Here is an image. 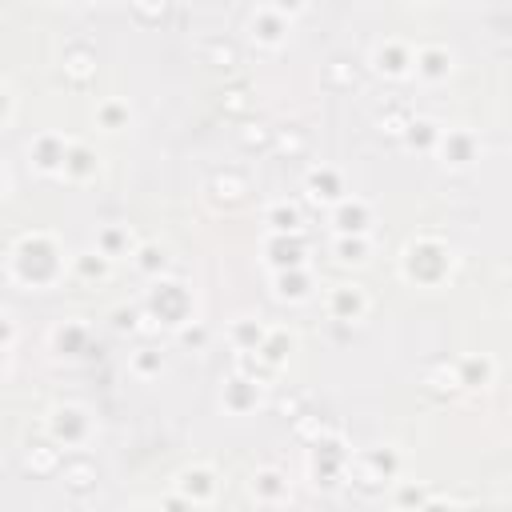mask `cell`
<instances>
[{"label": "cell", "mask_w": 512, "mask_h": 512, "mask_svg": "<svg viewBox=\"0 0 512 512\" xmlns=\"http://www.w3.org/2000/svg\"><path fill=\"white\" fill-rule=\"evenodd\" d=\"M324 308H328V316H332V320H340V324H360V320L368 316L372 300H368L364 284H352V280H344V284H332V288H328V296H324Z\"/></svg>", "instance_id": "9a60e30c"}, {"label": "cell", "mask_w": 512, "mask_h": 512, "mask_svg": "<svg viewBox=\"0 0 512 512\" xmlns=\"http://www.w3.org/2000/svg\"><path fill=\"white\" fill-rule=\"evenodd\" d=\"M268 324L260 320V316H236L232 324H228V344L236 348V356H252V352H260V344L268 340Z\"/></svg>", "instance_id": "603a6c76"}, {"label": "cell", "mask_w": 512, "mask_h": 512, "mask_svg": "<svg viewBox=\"0 0 512 512\" xmlns=\"http://www.w3.org/2000/svg\"><path fill=\"white\" fill-rule=\"evenodd\" d=\"M248 496H252L256 504H264V508L288 504V500H292V480H288L284 468L264 464V468H256V472L248 476Z\"/></svg>", "instance_id": "ac0fdd59"}, {"label": "cell", "mask_w": 512, "mask_h": 512, "mask_svg": "<svg viewBox=\"0 0 512 512\" xmlns=\"http://www.w3.org/2000/svg\"><path fill=\"white\" fill-rule=\"evenodd\" d=\"M96 172H100V156H96V148L84 144V140H72L60 180H68V184H88V180H96Z\"/></svg>", "instance_id": "d4e9b609"}, {"label": "cell", "mask_w": 512, "mask_h": 512, "mask_svg": "<svg viewBox=\"0 0 512 512\" xmlns=\"http://www.w3.org/2000/svg\"><path fill=\"white\" fill-rule=\"evenodd\" d=\"M348 468H352V452L340 432L324 428L308 440V476L316 488H336L340 480H348Z\"/></svg>", "instance_id": "277c9868"}, {"label": "cell", "mask_w": 512, "mask_h": 512, "mask_svg": "<svg viewBox=\"0 0 512 512\" xmlns=\"http://www.w3.org/2000/svg\"><path fill=\"white\" fill-rule=\"evenodd\" d=\"M140 312H144V320H156V324L180 332L184 324L196 320V300H192V288H188V284L164 276V280H156V284L144 292Z\"/></svg>", "instance_id": "3957f363"}, {"label": "cell", "mask_w": 512, "mask_h": 512, "mask_svg": "<svg viewBox=\"0 0 512 512\" xmlns=\"http://www.w3.org/2000/svg\"><path fill=\"white\" fill-rule=\"evenodd\" d=\"M392 512H408V508H392Z\"/></svg>", "instance_id": "681fc988"}, {"label": "cell", "mask_w": 512, "mask_h": 512, "mask_svg": "<svg viewBox=\"0 0 512 512\" xmlns=\"http://www.w3.org/2000/svg\"><path fill=\"white\" fill-rule=\"evenodd\" d=\"M300 12H304L300 4H256V8L248 12V20H244V32H248V40H252L256 48L276 52V48L288 44L292 20H296Z\"/></svg>", "instance_id": "5b68a950"}, {"label": "cell", "mask_w": 512, "mask_h": 512, "mask_svg": "<svg viewBox=\"0 0 512 512\" xmlns=\"http://www.w3.org/2000/svg\"><path fill=\"white\" fill-rule=\"evenodd\" d=\"M264 228L276 232V236H292V232H304V208L296 200H272L264 208Z\"/></svg>", "instance_id": "4316f807"}, {"label": "cell", "mask_w": 512, "mask_h": 512, "mask_svg": "<svg viewBox=\"0 0 512 512\" xmlns=\"http://www.w3.org/2000/svg\"><path fill=\"white\" fill-rule=\"evenodd\" d=\"M452 272H456V252L436 232H420L400 248V276L412 288H440L452 280Z\"/></svg>", "instance_id": "7a4b0ae2"}, {"label": "cell", "mask_w": 512, "mask_h": 512, "mask_svg": "<svg viewBox=\"0 0 512 512\" xmlns=\"http://www.w3.org/2000/svg\"><path fill=\"white\" fill-rule=\"evenodd\" d=\"M164 368H168V360H164V352L152 348V344H144V348H136V352L128 356V372H132L136 380H156Z\"/></svg>", "instance_id": "d6a6232c"}, {"label": "cell", "mask_w": 512, "mask_h": 512, "mask_svg": "<svg viewBox=\"0 0 512 512\" xmlns=\"http://www.w3.org/2000/svg\"><path fill=\"white\" fill-rule=\"evenodd\" d=\"M264 404V384L256 380V376H248V372H232L224 384H220V408L228 412V416H248V412H256Z\"/></svg>", "instance_id": "4fadbf2b"}, {"label": "cell", "mask_w": 512, "mask_h": 512, "mask_svg": "<svg viewBox=\"0 0 512 512\" xmlns=\"http://www.w3.org/2000/svg\"><path fill=\"white\" fill-rule=\"evenodd\" d=\"M420 512H452V508H448V504H440V500H428Z\"/></svg>", "instance_id": "c3c4849f"}, {"label": "cell", "mask_w": 512, "mask_h": 512, "mask_svg": "<svg viewBox=\"0 0 512 512\" xmlns=\"http://www.w3.org/2000/svg\"><path fill=\"white\" fill-rule=\"evenodd\" d=\"M68 148H72V136L56 132V128H44L28 140V160L40 176H60L64 172V160H68Z\"/></svg>", "instance_id": "8fae6325"}, {"label": "cell", "mask_w": 512, "mask_h": 512, "mask_svg": "<svg viewBox=\"0 0 512 512\" xmlns=\"http://www.w3.org/2000/svg\"><path fill=\"white\" fill-rule=\"evenodd\" d=\"M72 272L80 280H104L112 272V260L104 252H96V248H84V252H72Z\"/></svg>", "instance_id": "e575fe53"}, {"label": "cell", "mask_w": 512, "mask_h": 512, "mask_svg": "<svg viewBox=\"0 0 512 512\" xmlns=\"http://www.w3.org/2000/svg\"><path fill=\"white\" fill-rule=\"evenodd\" d=\"M292 344H296V340H292V332H288V328H272V332H268V340L260 344V352H256V356H260L268 368H276V372H280V368L288 364Z\"/></svg>", "instance_id": "1f68e13d"}, {"label": "cell", "mask_w": 512, "mask_h": 512, "mask_svg": "<svg viewBox=\"0 0 512 512\" xmlns=\"http://www.w3.org/2000/svg\"><path fill=\"white\" fill-rule=\"evenodd\" d=\"M240 140H244L248 152H252V148H260V152H276V128H268V124H248Z\"/></svg>", "instance_id": "8d00e7d4"}, {"label": "cell", "mask_w": 512, "mask_h": 512, "mask_svg": "<svg viewBox=\"0 0 512 512\" xmlns=\"http://www.w3.org/2000/svg\"><path fill=\"white\" fill-rule=\"evenodd\" d=\"M92 248H96V252H104V256L116 264L120 256H128V260H132V252L140 248V240L132 236V228H128V224H100V228H96Z\"/></svg>", "instance_id": "cb8c5ba5"}, {"label": "cell", "mask_w": 512, "mask_h": 512, "mask_svg": "<svg viewBox=\"0 0 512 512\" xmlns=\"http://www.w3.org/2000/svg\"><path fill=\"white\" fill-rule=\"evenodd\" d=\"M56 476H60L64 492L76 496V500H84V496H92L100 488V468H96V460L88 452H64V464H60Z\"/></svg>", "instance_id": "2e32d148"}, {"label": "cell", "mask_w": 512, "mask_h": 512, "mask_svg": "<svg viewBox=\"0 0 512 512\" xmlns=\"http://www.w3.org/2000/svg\"><path fill=\"white\" fill-rule=\"evenodd\" d=\"M140 20H152V16H164V8H136Z\"/></svg>", "instance_id": "7dc6e473"}, {"label": "cell", "mask_w": 512, "mask_h": 512, "mask_svg": "<svg viewBox=\"0 0 512 512\" xmlns=\"http://www.w3.org/2000/svg\"><path fill=\"white\" fill-rule=\"evenodd\" d=\"M412 56H416V48H412L408 40H400V36H380V40L372 44V52H368V64H372V72L384 76V80H404V76H412Z\"/></svg>", "instance_id": "ba28073f"}, {"label": "cell", "mask_w": 512, "mask_h": 512, "mask_svg": "<svg viewBox=\"0 0 512 512\" xmlns=\"http://www.w3.org/2000/svg\"><path fill=\"white\" fill-rule=\"evenodd\" d=\"M272 296L280 304H308L316 296V276L312 268H292V272H272Z\"/></svg>", "instance_id": "ffe728a7"}, {"label": "cell", "mask_w": 512, "mask_h": 512, "mask_svg": "<svg viewBox=\"0 0 512 512\" xmlns=\"http://www.w3.org/2000/svg\"><path fill=\"white\" fill-rule=\"evenodd\" d=\"M200 56L204 64H216V68H232L236 64V44L228 36H204L200 44Z\"/></svg>", "instance_id": "d590c367"}, {"label": "cell", "mask_w": 512, "mask_h": 512, "mask_svg": "<svg viewBox=\"0 0 512 512\" xmlns=\"http://www.w3.org/2000/svg\"><path fill=\"white\" fill-rule=\"evenodd\" d=\"M208 336H212V332H208L204 320H192V324H184V328L176 332V340H180L184 348H192V352H200V348L208 344Z\"/></svg>", "instance_id": "ab89813d"}, {"label": "cell", "mask_w": 512, "mask_h": 512, "mask_svg": "<svg viewBox=\"0 0 512 512\" xmlns=\"http://www.w3.org/2000/svg\"><path fill=\"white\" fill-rule=\"evenodd\" d=\"M496 380V360L488 352H468L456 360V384L468 392H484Z\"/></svg>", "instance_id": "7402d4cb"}, {"label": "cell", "mask_w": 512, "mask_h": 512, "mask_svg": "<svg viewBox=\"0 0 512 512\" xmlns=\"http://www.w3.org/2000/svg\"><path fill=\"white\" fill-rule=\"evenodd\" d=\"M156 508H160V512H196V504H192V500H184L176 488H172L168 496H160V500H156Z\"/></svg>", "instance_id": "7bdbcfd3"}, {"label": "cell", "mask_w": 512, "mask_h": 512, "mask_svg": "<svg viewBox=\"0 0 512 512\" xmlns=\"http://www.w3.org/2000/svg\"><path fill=\"white\" fill-rule=\"evenodd\" d=\"M12 352H16V316L4 312V356H8V364H12Z\"/></svg>", "instance_id": "f6af8a7d"}, {"label": "cell", "mask_w": 512, "mask_h": 512, "mask_svg": "<svg viewBox=\"0 0 512 512\" xmlns=\"http://www.w3.org/2000/svg\"><path fill=\"white\" fill-rule=\"evenodd\" d=\"M308 148V136L300 132V128H276V152H292V156H300Z\"/></svg>", "instance_id": "60d3db41"}, {"label": "cell", "mask_w": 512, "mask_h": 512, "mask_svg": "<svg viewBox=\"0 0 512 512\" xmlns=\"http://www.w3.org/2000/svg\"><path fill=\"white\" fill-rule=\"evenodd\" d=\"M332 256L336 264H368L372 236H332Z\"/></svg>", "instance_id": "4dcf8cb0"}, {"label": "cell", "mask_w": 512, "mask_h": 512, "mask_svg": "<svg viewBox=\"0 0 512 512\" xmlns=\"http://www.w3.org/2000/svg\"><path fill=\"white\" fill-rule=\"evenodd\" d=\"M452 68H456V56H452V48H448V44H436V40L416 44L412 76H416L420 84H444V80L452 76Z\"/></svg>", "instance_id": "e0dca14e"}, {"label": "cell", "mask_w": 512, "mask_h": 512, "mask_svg": "<svg viewBox=\"0 0 512 512\" xmlns=\"http://www.w3.org/2000/svg\"><path fill=\"white\" fill-rule=\"evenodd\" d=\"M176 492H180L184 500H192L196 508H204V504L216 500L220 480H216V472H212L208 464H188V468L176 472Z\"/></svg>", "instance_id": "d6986e66"}, {"label": "cell", "mask_w": 512, "mask_h": 512, "mask_svg": "<svg viewBox=\"0 0 512 512\" xmlns=\"http://www.w3.org/2000/svg\"><path fill=\"white\" fill-rule=\"evenodd\" d=\"M48 344H52L56 356L76 360V356H84V352L92 348V332H88L84 320H60V324L48 332Z\"/></svg>", "instance_id": "44dd1931"}, {"label": "cell", "mask_w": 512, "mask_h": 512, "mask_svg": "<svg viewBox=\"0 0 512 512\" xmlns=\"http://www.w3.org/2000/svg\"><path fill=\"white\" fill-rule=\"evenodd\" d=\"M432 500V492L424 484H396V508H408V512H420L424 504Z\"/></svg>", "instance_id": "74e56055"}, {"label": "cell", "mask_w": 512, "mask_h": 512, "mask_svg": "<svg viewBox=\"0 0 512 512\" xmlns=\"http://www.w3.org/2000/svg\"><path fill=\"white\" fill-rule=\"evenodd\" d=\"M328 224H332V236H368L376 224V208L364 196L348 192L340 204L328 208Z\"/></svg>", "instance_id": "30bf717a"}, {"label": "cell", "mask_w": 512, "mask_h": 512, "mask_svg": "<svg viewBox=\"0 0 512 512\" xmlns=\"http://www.w3.org/2000/svg\"><path fill=\"white\" fill-rule=\"evenodd\" d=\"M480 152H484V144H480L476 128L456 124V128H444L440 148H436V160H440L448 172H464V168H472V164L480 160Z\"/></svg>", "instance_id": "52a82bcc"}, {"label": "cell", "mask_w": 512, "mask_h": 512, "mask_svg": "<svg viewBox=\"0 0 512 512\" xmlns=\"http://www.w3.org/2000/svg\"><path fill=\"white\" fill-rule=\"evenodd\" d=\"M120 512H160L156 504H148V500H132V504H124Z\"/></svg>", "instance_id": "bcb514c9"}, {"label": "cell", "mask_w": 512, "mask_h": 512, "mask_svg": "<svg viewBox=\"0 0 512 512\" xmlns=\"http://www.w3.org/2000/svg\"><path fill=\"white\" fill-rule=\"evenodd\" d=\"M132 268L144 276V280H164L168 276V248L156 244V240H140V248L132 252Z\"/></svg>", "instance_id": "83f0119b"}, {"label": "cell", "mask_w": 512, "mask_h": 512, "mask_svg": "<svg viewBox=\"0 0 512 512\" xmlns=\"http://www.w3.org/2000/svg\"><path fill=\"white\" fill-rule=\"evenodd\" d=\"M304 196H308V204L332 208V204H340L348 196V180H344V172L336 164H324L320 160V164H312L304 172Z\"/></svg>", "instance_id": "7c38bea8"}, {"label": "cell", "mask_w": 512, "mask_h": 512, "mask_svg": "<svg viewBox=\"0 0 512 512\" xmlns=\"http://www.w3.org/2000/svg\"><path fill=\"white\" fill-rule=\"evenodd\" d=\"M136 320H144L140 308H116V312H112V328H116V332H132Z\"/></svg>", "instance_id": "b9f144b4"}, {"label": "cell", "mask_w": 512, "mask_h": 512, "mask_svg": "<svg viewBox=\"0 0 512 512\" xmlns=\"http://www.w3.org/2000/svg\"><path fill=\"white\" fill-rule=\"evenodd\" d=\"M244 196H248V176H244L240 168H224V172H216V176L208 180V200H212V204L232 208V204H240Z\"/></svg>", "instance_id": "484cf974"}, {"label": "cell", "mask_w": 512, "mask_h": 512, "mask_svg": "<svg viewBox=\"0 0 512 512\" xmlns=\"http://www.w3.org/2000/svg\"><path fill=\"white\" fill-rule=\"evenodd\" d=\"M96 436V420L84 404H56L48 412V440L60 452H84Z\"/></svg>", "instance_id": "8992f818"}, {"label": "cell", "mask_w": 512, "mask_h": 512, "mask_svg": "<svg viewBox=\"0 0 512 512\" xmlns=\"http://www.w3.org/2000/svg\"><path fill=\"white\" fill-rule=\"evenodd\" d=\"M400 464H404V456H400L392 444H372V448H364V452L352 460V468H348V480H352V476H360V480H368V484L384 488L388 480H396Z\"/></svg>", "instance_id": "9c48e42d"}, {"label": "cell", "mask_w": 512, "mask_h": 512, "mask_svg": "<svg viewBox=\"0 0 512 512\" xmlns=\"http://www.w3.org/2000/svg\"><path fill=\"white\" fill-rule=\"evenodd\" d=\"M60 64H64V72H68L76 84H84V80L96 72V56H92L88 44H68L64 56H60Z\"/></svg>", "instance_id": "836d02e7"}, {"label": "cell", "mask_w": 512, "mask_h": 512, "mask_svg": "<svg viewBox=\"0 0 512 512\" xmlns=\"http://www.w3.org/2000/svg\"><path fill=\"white\" fill-rule=\"evenodd\" d=\"M128 120H132L128 100H120V96H104V100L96 104V128H104V132H124Z\"/></svg>", "instance_id": "f546056e"}, {"label": "cell", "mask_w": 512, "mask_h": 512, "mask_svg": "<svg viewBox=\"0 0 512 512\" xmlns=\"http://www.w3.org/2000/svg\"><path fill=\"white\" fill-rule=\"evenodd\" d=\"M0 88H4V120H0V124L12 128V120H16V92H12V80H4Z\"/></svg>", "instance_id": "ee69618b"}, {"label": "cell", "mask_w": 512, "mask_h": 512, "mask_svg": "<svg viewBox=\"0 0 512 512\" xmlns=\"http://www.w3.org/2000/svg\"><path fill=\"white\" fill-rule=\"evenodd\" d=\"M8 280L20 284V288H32V292H44V288H56L60 276L72 268V252L44 228L36 232H20L8 248Z\"/></svg>", "instance_id": "6da1fadb"}, {"label": "cell", "mask_w": 512, "mask_h": 512, "mask_svg": "<svg viewBox=\"0 0 512 512\" xmlns=\"http://www.w3.org/2000/svg\"><path fill=\"white\" fill-rule=\"evenodd\" d=\"M260 252H264L268 272H292V268H308V244H304V232H292V236H276V232H268Z\"/></svg>", "instance_id": "5bb4252c"}, {"label": "cell", "mask_w": 512, "mask_h": 512, "mask_svg": "<svg viewBox=\"0 0 512 512\" xmlns=\"http://www.w3.org/2000/svg\"><path fill=\"white\" fill-rule=\"evenodd\" d=\"M380 132H392V136H404V128L412 124V112L404 108V104H396V108H388V112H380Z\"/></svg>", "instance_id": "f35d334b"}, {"label": "cell", "mask_w": 512, "mask_h": 512, "mask_svg": "<svg viewBox=\"0 0 512 512\" xmlns=\"http://www.w3.org/2000/svg\"><path fill=\"white\" fill-rule=\"evenodd\" d=\"M440 136H444V124H436L432 116H412V124L404 128V144L408 148H416V152H428V156H436V148H440Z\"/></svg>", "instance_id": "f1b7e54d"}]
</instances>
